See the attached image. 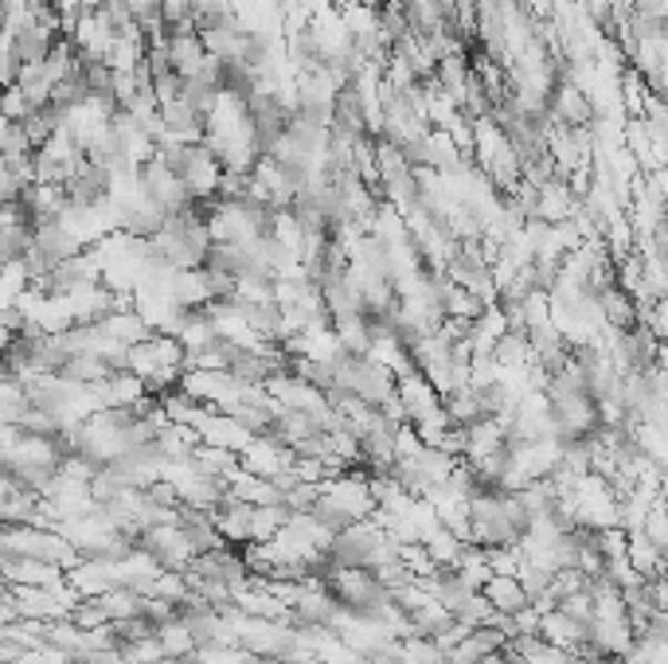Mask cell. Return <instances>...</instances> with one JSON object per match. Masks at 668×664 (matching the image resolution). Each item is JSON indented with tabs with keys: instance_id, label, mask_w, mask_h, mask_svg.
<instances>
[{
	"instance_id": "cell-1",
	"label": "cell",
	"mask_w": 668,
	"mask_h": 664,
	"mask_svg": "<svg viewBox=\"0 0 668 664\" xmlns=\"http://www.w3.org/2000/svg\"><path fill=\"white\" fill-rule=\"evenodd\" d=\"M141 180H145L148 196L157 199V208L165 211V216H181V211L192 208V196H188V188H184V180L161 157L141 165Z\"/></svg>"
},
{
	"instance_id": "cell-2",
	"label": "cell",
	"mask_w": 668,
	"mask_h": 664,
	"mask_svg": "<svg viewBox=\"0 0 668 664\" xmlns=\"http://www.w3.org/2000/svg\"><path fill=\"white\" fill-rule=\"evenodd\" d=\"M165 51H168V66H173L176 79H196L199 66H204V59H207V51L196 32L165 35Z\"/></svg>"
},
{
	"instance_id": "cell-3",
	"label": "cell",
	"mask_w": 668,
	"mask_h": 664,
	"mask_svg": "<svg viewBox=\"0 0 668 664\" xmlns=\"http://www.w3.org/2000/svg\"><path fill=\"white\" fill-rule=\"evenodd\" d=\"M481 594H485L489 610L493 614H504V618H516L528 610V594H524V587H520V579H512V574H493V579L481 587Z\"/></svg>"
},
{
	"instance_id": "cell-4",
	"label": "cell",
	"mask_w": 668,
	"mask_h": 664,
	"mask_svg": "<svg viewBox=\"0 0 668 664\" xmlns=\"http://www.w3.org/2000/svg\"><path fill=\"white\" fill-rule=\"evenodd\" d=\"M0 114L9 117V122H24V117L35 114V110H32V102L24 98V91H20L17 83H9L0 91Z\"/></svg>"
},
{
	"instance_id": "cell-5",
	"label": "cell",
	"mask_w": 668,
	"mask_h": 664,
	"mask_svg": "<svg viewBox=\"0 0 668 664\" xmlns=\"http://www.w3.org/2000/svg\"><path fill=\"white\" fill-rule=\"evenodd\" d=\"M20 191H24V184L17 180L9 157H0V204H12V199H20Z\"/></svg>"
}]
</instances>
